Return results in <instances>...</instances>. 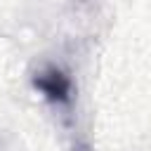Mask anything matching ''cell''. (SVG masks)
I'll return each mask as SVG.
<instances>
[{"label":"cell","instance_id":"obj_1","mask_svg":"<svg viewBox=\"0 0 151 151\" xmlns=\"http://www.w3.org/2000/svg\"><path fill=\"white\" fill-rule=\"evenodd\" d=\"M33 85L35 90H40L50 101H57V104H66L71 99V80L64 71L59 68H45L40 73L33 76Z\"/></svg>","mask_w":151,"mask_h":151}]
</instances>
